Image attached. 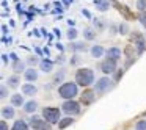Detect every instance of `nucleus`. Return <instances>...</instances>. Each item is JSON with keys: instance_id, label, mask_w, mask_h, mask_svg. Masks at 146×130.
<instances>
[{"instance_id": "1", "label": "nucleus", "mask_w": 146, "mask_h": 130, "mask_svg": "<svg viewBox=\"0 0 146 130\" xmlns=\"http://www.w3.org/2000/svg\"><path fill=\"white\" fill-rule=\"evenodd\" d=\"M76 83L77 86H82V88H88L90 85L94 83V71L91 67H80L76 72Z\"/></svg>"}, {"instance_id": "2", "label": "nucleus", "mask_w": 146, "mask_h": 130, "mask_svg": "<svg viewBox=\"0 0 146 130\" xmlns=\"http://www.w3.org/2000/svg\"><path fill=\"white\" fill-rule=\"evenodd\" d=\"M58 96L64 100H72L79 96V86L74 82H63L58 86Z\"/></svg>"}, {"instance_id": "3", "label": "nucleus", "mask_w": 146, "mask_h": 130, "mask_svg": "<svg viewBox=\"0 0 146 130\" xmlns=\"http://www.w3.org/2000/svg\"><path fill=\"white\" fill-rule=\"evenodd\" d=\"M113 86H115V82L111 80V77L104 75V77H101V79L96 80L94 89H93V91L96 92V96H104V94H107L108 91H111Z\"/></svg>"}, {"instance_id": "4", "label": "nucleus", "mask_w": 146, "mask_h": 130, "mask_svg": "<svg viewBox=\"0 0 146 130\" xmlns=\"http://www.w3.org/2000/svg\"><path fill=\"white\" fill-rule=\"evenodd\" d=\"M41 117L50 125L52 124H58V121L61 119V110L58 107H44Z\"/></svg>"}, {"instance_id": "5", "label": "nucleus", "mask_w": 146, "mask_h": 130, "mask_svg": "<svg viewBox=\"0 0 146 130\" xmlns=\"http://www.w3.org/2000/svg\"><path fill=\"white\" fill-rule=\"evenodd\" d=\"M60 110L63 111L66 116H77V114H80V111H82V108H80V104L76 100V99H72V100H64L63 105L60 107Z\"/></svg>"}, {"instance_id": "6", "label": "nucleus", "mask_w": 146, "mask_h": 130, "mask_svg": "<svg viewBox=\"0 0 146 130\" xmlns=\"http://www.w3.org/2000/svg\"><path fill=\"white\" fill-rule=\"evenodd\" d=\"M29 127H30V129H33V130H52L50 124H47L41 116H36V114H33V116L30 117Z\"/></svg>"}, {"instance_id": "7", "label": "nucleus", "mask_w": 146, "mask_h": 130, "mask_svg": "<svg viewBox=\"0 0 146 130\" xmlns=\"http://www.w3.org/2000/svg\"><path fill=\"white\" fill-rule=\"evenodd\" d=\"M94 100H96V92L93 91V89H85V91L80 94V102L79 104L88 107V105H91Z\"/></svg>"}, {"instance_id": "8", "label": "nucleus", "mask_w": 146, "mask_h": 130, "mask_svg": "<svg viewBox=\"0 0 146 130\" xmlns=\"http://www.w3.org/2000/svg\"><path fill=\"white\" fill-rule=\"evenodd\" d=\"M68 50L69 52H74V53H85L86 50H88V44H86V42H83V41H72V42H69V44H68Z\"/></svg>"}, {"instance_id": "9", "label": "nucleus", "mask_w": 146, "mask_h": 130, "mask_svg": "<svg viewBox=\"0 0 146 130\" xmlns=\"http://www.w3.org/2000/svg\"><path fill=\"white\" fill-rule=\"evenodd\" d=\"M99 67H101V71L105 74V75L110 77L111 74L118 69V63H113V61H110V60H104L101 64H99Z\"/></svg>"}, {"instance_id": "10", "label": "nucleus", "mask_w": 146, "mask_h": 130, "mask_svg": "<svg viewBox=\"0 0 146 130\" xmlns=\"http://www.w3.org/2000/svg\"><path fill=\"white\" fill-rule=\"evenodd\" d=\"M105 60H110V61H113V63H118V61L121 60V49L119 47H116V46H113V47H110L108 50H105Z\"/></svg>"}, {"instance_id": "11", "label": "nucleus", "mask_w": 146, "mask_h": 130, "mask_svg": "<svg viewBox=\"0 0 146 130\" xmlns=\"http://www.w3.org/2000/svg\"><path fill=\"white\" fill-rule=\"evenodd\" d=\"M24 79L27 83H35L39 79V71H36L35 67H27L24 71Z\"/></svg>"}, {"instance_id": "12", "label": "nucleus", "mask_w": 146, "mask_h": 130, "mask_svg": "<svg viewBox=\"0 0 146 130\" xmlns=\"http://www.w3.org/2000/svg\"><path fill=\"white\" fill-rule=\"evenodd\" d=\"M21 91H22L24 97H25V96L33 97V96H36V92H38V88L35 86V83H24V85L21 86Z\"/></svg>"}, {"instance_id": "13", "label": "nucleus", "mask_w": 146, "mask_h": 130, "mask_svg": "<svg viewBox=\"0 0 146 130\" xmlns=\"http://www.w3.org/2000/svg\"><path fill=\"white\" fill-rule=\"evenodd\" d=\"M38 102L35 100V99H30V100H27V102H24V105H22V110H24V113H27V114H35V111L38 110Z\"/></svg>"}, {"instance_id": "14", "label": "nucleus", "mask_w": 146, "mask_h": 130, "mask_svg": "<svg viewBox=\"0 0 146 130\" xmlns=\"http://www.w3.org/2000/svg\"><path fill=\"white\" fill-rule=\"evenodd\" d=\"M39 71L44 74H50L52 71H54V61L49 60V58H42V60H39Z\"/></svg>"}, {"instance_id": "15", "label": "nucleus", "mask_w": 146, "mask_h": 130, "mask_svg": "<svg viewBox=\"0 0 146 130\" xmlns=\"http://www.w3.org/2000/svg\"><path fill=\"white\" fill-rule=\"evenodd\" d=\"M10 102H11V107H22L24 102H25V97H24L21 92H14V94H10Z\"/></svg>"}, {"instance_id": "16", "label": "nucleus", "mask_w": 146, "mask_h": 130, "mask_svg": "<svg viewBox=\"0 0 146 130\" xmlns=\"http://www.w3.org/2000/svg\"><path fill=\"white\" fill-rule=\"evenodd\" d=\"M7 86L8 89H17L21 86V75H16V74L10 75L7 79Z\"/></svg>"}, {"instance_id": "17", "label": "nucleus", "mask_w": 146, "mask_h": 130, "mask_svg": "<svg viewBox=\"0 0 146 130\" xmlns=\"http://www.w3.org/2000/svg\"><path fill=\"white\" fill-rule=\"evenodd\" d=\"M0 113H2V117H3L5 121H10V119H13V117L16 116V110H14V107H11V105L3 107L2 110H0Z\"/></svg>"}, {"instance_id": "18", "label": "nucleus", "mask_w": 146, "mask_h": 130, "mask_svg": "<svg viewBox=\"0 0 146 130\" xmlns=\"http://www.w3.org/2000/svg\"><path fill=\"white\" fill-rule=\"evenodd\" d=\"M132 42H133V46L138 47V53H141V52H143V46H145V38H143V35H140L138 32H135L132 35Z\"/></svg>"}, {"instance_id": "19", "label": "nucleus", "mask_w": 146, "mask_h": 130, "mask_svg": "<svg viewBox=\"0 0 146 130\" xmlns=\"http://www.w3.org/2000/svg\"><path fill=\"white\" fill-rule=\"evenodd\" d=\"M11 67H13L14 74L19 75V74H24V71L27 69V64H25V61H22V60H16V61H13Z\"/></svg>"}, {"instance_id": "20", "label": "nucleus", "mask_w": 146, "mask_h": 130, "mask_svg": "<svg viewBox=\"0 0 146 130\" xmlns=\"http://www.w3.org/2000/svg\"><path fill=\"white\" fill-rule=\"evenodd\" d=\"M64 77H66V71L60 69L58 72L54 74V77H52V83H54V85H61V83L64 82Z\"/></svg>"}, {"instance_id": "21", "label": "nucleus", "mask_w": 146, "mask_h": 130, "mask_svg": "<svg viewBox=\"0 0 146 130\" xmlns=\"http://www.w3.org/2000/svg\"><path fill=\"white\" fill-rule=\"evenodd\" d=\"M96 36H98V33H96L94 28H91V27L83 28V39H85V41H94Z\"/></svg>"}, {"instance_id": "22", "label": "nucleus", "mask_w": 146, "mask_h": 130, "mask_svg": "<svg viewBox=\"0 0 146 130\" xmlns=\"http://www.w3.org/2000/svg\"><path fill=\"white\" fill-rule=\"evenodd\" d=\"M11 130H30V127H29V122H27V121L16 119L14 124L11 125Z\"/></svg>"}, {"instance_id": "23", "label": "nucleus", "mask_w": 146, "mask_h": 130, "mask_svg": "<svg viewBox=\"0 0 146 130\" xmlns=\"http://www.w3.org/2000/svg\"><path fill=\"white\" fill-rule=\"evenodd\" d=\"M94 7L98 11L105 13V11L110 8V2H108V0H94Z\"/></svg>"}, {"instance_id": "24", "label": "nucleus", "mask_w": 146, "mask_h": 130, "mask_svg": "<svg viewBox=\"0 0 146 130\" xmlns=\"http://www.w3.org/2000/svg\"><path fill=\"white\" fill-rule=\"evenodd\" d=\"M74 124V117H71V116H66V117H61L60 121H58V129L60 130H64V129H68L69 125H72Z\"/></svg>"}, {"instance_id": "25", "label": "nucleus", "mask_w": 146, "mask_h": 130, "mask_svg": "<svg viewBox=\"0 0 146 130\" xmlns=\"http://www.w3.org/2000/svg\"><path fill=\"white\" fill-rule=\"evenodd\" d=\"M88 50H90V53H91L93 58H101L102 55L105 53V50H104V47H102V46H93V47L88 49Z\"/></svg>"}, {"instance_id": "26", "label": "nucleus", "mask_w": 146, "mask_h": 130, "mask_svg": "<svg viewBox=\"0 0 146 130\" xmlns=\"http://www.w3.org/2000/svg\"><path fill=\"white\" fill-rule=\"evenodd\" d=\"M93 24H94L96 33H98V32H104L105 27H107V24H105V19H94V20H93Z\"/></svg>"}, {"instance_id": "27", "label": "nucleus", "mask_w": 146, "mask_h": 130, "mask_svg": "<svg viewBox=\"0 0 146 130\" xmlns=\"http://www.w3.org/2000/svg\"><path fill=\"white\" fill-rule=\"evenodd\" d=\"M77 36H79V32H77V28H74V27H69V28L66 30V38L69 39V42L76 41Z\"/></svg>"}, {"instance_id": "28", "label": "nucleus", "mask_w": 146, "mask_h": 130, "mask_svg": "<svg viewBox=\"0 0 146 130\" xmlns=\"http://www.w3.org/2000/svg\"><path fill=\"white\" fill-rule=\"evenodd\" d=\"M25 64H29L30 67H35V66H38V64H39V58L36 57V55H30V57H27Z\"/></svg>"}, {"instance_id": "29", "label": "nucleus", "mask_w": 146, "mask_h": 130, "mask_svg": "<svg viewBox=\"0 0 146 130\" xmlns=\"http://www.w3.org/2000/svg\"><path fill=\"white\" fill-rule=\"evenodd\" d=\"M8 96H10V89H8V86L3 85V83H0V100L7 99Z\"/></svg>"}, {"instance_id": "30", "label": "nucleus", "mask_w": 146, "mask_h": 130, "mask_svg": "<svg viewBox=\"0 0 146 130\" xmlns=\"http://www.w3.org/2000/svg\"><path fill=\"white\" fill-rule=\"evenodd\" d=\"M118 33H119V35H123V36H126L127 33H129V25H127L126 22L119 24V25H118Z\"/></svg>"}, {"instance_id": "31", "label": "nucleus", "mask_w": 146, "mask_h": 130, "mask_svg": "<svg viewBox=\"0 0 146 130\" xmlns=\"http://www.w3.org/2000/svg\"><path fill=\"white\" fill-rule=\"evenodd\" d=\"M135 8L140 11V13H145V11H146V0H137Z\"/></svg>"}, {"instance_id": "32", "label": "nucleus", "mask_w": 146, "mask_h": 130, "mask_svg": "<svg viewBox=\"0 0 146 130\" xmlns=\"http://www.w3.org/2000/svg\"><path fill=\"white\" fill-rule=\"evenodd\" d=\"M123 74H124V72H123V69H116L113 74H111V75H113V79H111V80L115 82V85H116V82H118L119 79H123Z\"/></svg>"}, {"instance_id": "33", "label": "nucleus", "mask_w": 146, "mask_h": 130, "mask_svg": "<svg viewBox=\"0 0 146 130\" xmlns=\"http://www.w3.org/2000/svg\"><path fill=\"white\" fill-rule=\"evenodd\" d=\"M135 130H146V119H140L135 124Z\"/></svg>"}, {"instance_id": "34", "label": "nucleus", "mask_w": 146, "mask_h": 130, "mask_svg": "<svg viewBox=\"0 0 146 130\" xmlns=\"http://www.w3.org/2000/svg\"><path fill=\"white\" fill-rule=\"evenodd\" d=\"M0 130H10V127H8V122L5 119H0Z\"/></svg>"}, {"instance_id": "35", "label": "nucleus", "mask_w": 146, "mask_h": 130, "mask_svg": "<svg viewBox=\"0 0 146 130\" xmlns=\"http://www.w3.org/2000/svg\"><path fill=\"white\" fill-rule=\"evenodd\" d=\"M80 63V57H79V55H74V57H72V60H71V64H72V66H76V64H79Z\"/></svg>"}, {"instance_id": "36", "label": "nucleus", "mask_w": 146, "mask_h": 130, "mask_svg": "<svg viewBox=\"0 0 146 130\" xmlns=\"http://www.w3.org/2000/svg\"><path fill=\"white\" fill-rule=\"evenodd\" d=\"M140 24H141L143 27H146V14L145 13L140 14Z\"/></svg>"}, {"instance_id": "37", "label": "nucleus", "mask_w": 146, "mask_h": 130, "mask_svg": "<svg viewBox=\"0 0 146 130\" xmlns=\"http://www.w3.org/2000/svg\"><path fill=\"white\" fill-rule=\"evenodd\" d=\"M116 30H118V27H116V25H110V32H111V35H116Z\"/></svg>"}, {"instance_id": "38", "label": "nucleus", "mask_w": 146, "mask_h": 130, "mask_svg": "<svg viewBox=\"0 0 146 130\" xmlns=\"http://www.w3.org/2000/svg\"><path fill=\"white\" fill-rule=\"evenodd\" d=\"M10 58H11V60H13V61L19 60V58H17V55H16V53H11V55H10Z\"/></svg>"}, {"instance_id": "39", "label": "nucleus", "mask_w": 146, "mask_h": 130, "mask_svg": "<svg viewBox=\"0 0 146 130\" xmlns=\"http://www.w3.org/2000/svg\"><path fill=\"white\" fill-rule=\"evenodd\" d=\"M143 114H145V116H146V111H145V113H143Z\"/></svg>"}]
</instances>
